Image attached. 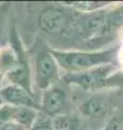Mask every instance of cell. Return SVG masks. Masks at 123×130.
I'll use <instances>...</instances> for the list:
<instances>
[{"label":"cell","instance_id":"6da1fadb","mask_svg":"<svg viewBox=\"0 0 123 130\" xmlns=\"http://www.w3.org/2000/svg\"><path fill=\"white\" fill-rule=\"evenodd\" d=\"M51 53L58 64L59 70L67 72V74H79L112 64L116 59L117 48L90 51L57 50L51 48Z\"/></svg>","mask_w":123,"mask_h":130},{"label":"cell","instance_id":"7a4b0ae2","mask_svg":"<svg viewBox=\"0 0 123 130\" xmlns=\"http://www.w3.org/2000/svg\"><path fill=\"white\" fill-rule=\"evenodd\" d=\"M9 42L10 47L13 49L16 55V64L15 66L9 71L5 75L10 80L11 85L18 86L25 89L30 94L34 95V88H32V78H31V67L29 63V59L26 53L25 47L19 38L18 31L16 27L13 26L9 34Z\"/></svg>","mask_w":123,"mask_h":130},{"label":"cell","instance_id":"3957f363","mask_svg":"<svg viewBox=\"0 0 123 130\" xmlns=\"http://www.w3.org/2000/svg\"><path fill=\"white\" fill-rule=\"evenodd\" d=\"M79 13L66 5H52L44 7L38 16V26L50 35H62L68 32L75 25Z\"/></svg>","mask_w":123,"mask_h":130},{"label":"cell","instance_id":"277c9868","mask_svg":"<svg viewBox=\"0 0 123 130\" xmlns=\"http://www.w3.org/2000/svg\"><path fill=\"white\" fill-rule=\"evenodd\" d=\"M59 80V67L51 53V48L44 46L37 51L35 59V80L34 84L39 90L55 86Z\"/></svg>","mask_w":123,"mask_h":130},{"label":"cell","instance_id":"5b68a950","mask_svg":"<svg viewBox=\"0 0 123 130\" xmlns=\"http://www.w3.org/2000/svg\"><path fill=\"white\" fill-rule=\"evenodd\" d=\"M67 93L59 86H53L44 90L40 102V112L55 118L63 115V112L67 106Z\"/></svg>","mask_w":123,"mask_h":130},{"label":"cell","instance_id":"8992f818","mask_svg":"<svg viewBox=\"0 0 123 130\" xmlns=\"http://www.w3.org/2000/svg\"><path fill=\"white\" fill-rule=\"evenodd\" d=\"M0 99L3 104L20 107H29L40 112V103L35 100V96L18 86L10 85V86L0 89Z\"/></svg>","mask_w":123,"mask_h":130},{"label":"cell","instance_id":"52a82bcc","mask_svg":"<svg viewBox=\"0 0 123 130\" xmlns=\"http://www.w3.org/2000/svg\"><path fill=\"white\" fill-rule=\"evenodd\" d=\"M38 111L29 107L13 106L2 104L0 106V121H10L20 125L26 130H29L38 116Z\"/></svg>","mask_w":123,"mask_h":130},{"label":"cell","instance_id":"ba28073f","mask_svg":"<svg viewBox=\"0 0 123 130\" xmlns=\"http://www.w3.org/2000/svg\"><path fill=\"white\" fill-rule=\"evenodd\" d=\"M78 111L82 116L90 119H98L104 117L109 111V102L102 95H92L82 101L78 106Z\"/></svg>","mask_w":123,"mask_h":130},{"label":"cell","instance_id":"9c48e42d","mask_svg":"<svg viewBox=\"0 0 123 130\" xmlns=\"http://www.w3.org/2000/svg\"><path fill=\"white\" fill-rule=\"evenodd\" d=\"M73 11L78 13H91L108 6V2H96V1H84V2H64Z\"/></svg>","mask_w":123,"mask_h":130},{"label":"cell","instance_id":"30bf717a","mask_svg":"<svg viewBox=\"0 0 123 130\" xmlns=\"http://www.w3.org/2000/svg\"><path fill=\"white\" fill-rule=\"evenodd\" d=\"M29 130H55L53 125V118L42 112H39L34 125Z\"/></svg>","mask_w":123,"mask_h":130},{"label":"cell","instance_id":"8fae6325","mask_svg":"<svg viewBox=\"0 0 123 130\" xmlns=\"http://www.w3.org/2000/svg\"><path fill=\"white\" fill-rule=\"evenodd\" d=\"M11 7H12L11 2H0V38L2 37L3 31L6 29L7 19Z\"/></svg>","mask_w":123,"mask_h":130},{"label":"cell","instance_id":"7c38bea8","mask_svg":"<svg viewBox=\"0 0 123 130\" xmlns=\"http://www.w3.org/2000/svg\"><path fill=\"white\" fill-rule=\"evenodd\" d=\"M0 130H26L18 124L10 121H0Z\"/></svg>","mask_w":123,"mask_h":130},{"label":"cell","instance_id":"4fadbf2b","mask_svg":"<svg viewBox=\"0 0 123 130\" xmlns=\"http://www.w3.org/2000/svg\"><path fill=\"white\" fill-rule=\"evenodd\" d=\"M3 76H5V75H3L2 73L0 72V87H1V81H2V78H3ZM0 89H1V88H0Z\"/></svg>","mask_w":123,"mask_h":130},{"label":"cell","instance_id":"5bb4252c","mask_svg":"<svg viewBox=\"0 0 123 130\" xmlns=\"http://www.w3.org/2000/svg\"><path fill=\"white\" fill-rule=\"evenodd\" d=\"M0 55H1V48H0Z\"/></svg>","mask_w":123,"mask_h":130},{"label":"cell","instance_id":"9a60e30c","mask_svg":"<svg viewBox=\"0 0 123 130\" xmlns=\"http://www.w3.org/2000/svg\"><path fill=\"white\" fill-rule=\"evenodd\" d=\"M100 130H104V129H100Z\"/></svg>","mask_w":123,"mask_h":130}]
</instances>
